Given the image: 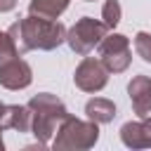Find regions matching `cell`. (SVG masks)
Masks as SVG:
<instances>
[{
  "label": "cell",
  "instance_id": "2",
  "mask_svg": "<svg viewBox=\"0 0 151 151\" xmlns=\"http://www.w3.org/2000/svg\"><path fill=\"white\" fill-rule=\"evenodd\" d=\"M28 109H31V132L38 139V144H42V146L57 134L59 125L71 116L66 111L64 101L50 92H40L35 97H31Z\"/></svg>",
  "mask_w": 151,
  "mask_h": 151
},
{
  "label": "cell",
  "instance_id": "11",
  "mask_svg": "<svg viewBox=\"0 0 151 151\" xmlns=\"http://www.w3.org/2000/svg\"><path fill=\"white\" fill-rule=\"evenodd\" d=\"M85 116L99 125H106L116 118V104L106 97H92L87 104H85Z\"/></svg>",
  "mask_w": 151,
  "mask_h": 151
},
{
  "label": "cell",
  "instance_id": "17",
  "mask_svg": "<svg viewBox=\"0 0 151 151\" xmlns=\"http://www.w3.org/2000/svg\"><path fill=\"white\" fill-rule=\"evenodd\" d=\"M144 125H146V130H149V134H151V116L144 118Z\"/></svg>",
  "mask_w": 151,
  "mask_h": 151
},
{
  "label": "cell",
  "instance_id": "15",
  "mask_svg": "<svg viewBox=\"0 0 151 151\" xmlns=\"http://www.w3.org/2000/svg\"><path fill=\"white\" fill-rule=\"evenodd\" d=\"M134 52H137L146 64H151V33L139 31V33L134 35Z\"/></svg>",
  "mask_w": 151,
  "mask_h": 151
},
{
  "label": "cell",
  "instance_id": "7",
  "mask_svg": "<svg viewBox=\"0 0 151 151\" xmlns=\"http://www.w3.org/2000/svg\"><path fill=\"white\" fill-rule=\"evenodd\" d=\"M31 80H33V68L21 57L0 66V85L5 90H24V87L31 85Z\"/></svg>",
  "mask_w": 151,
  "mask_h": 151
},
{
  "label": "cell",
  "instance_id": "14",
  "mask_svg": "<svg viewBox=\"0 0 151 151\" xmlns=\"http://www.w3.org/2000/svg\"><path fill=\"white\" fill-rule=\"evenodd\" d=\"M120 17H123L120 2H118V0H106L104 7H101V19H104V24L113 31V28L120 24Z\"/></svg>",
  "mask_w": 151,
  "mask_h": 151
},
{
  "label": "cell",
  "instance_id": "9",
  "mask_svg": "<svg viewBox=\"0 0 151 151\" xmlns=\"http://www.w3.org/2000/svg\"><path fill=\"white\" fill-rule=\"evenodd\" d=\"M0 127L2 130H17V132H31V109L19 104H0Z\"/></svg>",
  "mask_w": 151,
  "mask_h": 151
},
{
  "label": "cell",
  "instance_id": "13",
  "mask_svg": "<svg viewBox=\"0 0 151 151\" xmlns=\"http://www.w3.org/2000/svg\"><path fill=\"white\" fill-rule=\"evenodd\" d=\"M17 57H21V52L17 50L12 35H9L7 31H0V66L9 64V61L17 59Z\"/></svg>",
  "mask_w": 151,
  "mask_h": 151
},
{
  "label": "cell",
  "instance_id": "5",
  "mask_svg": "<svg viewBox=\"0 0 151 151\" xmlns=\"http://www.w3.org/2000/svg\"><path fill=\"white\" fill-rule=\"evenodd\" d=\"M99 47V59L109 68V73H123L127 71L132 61V50H130V38L123 33H106L104 40L97 45Z\"/></svg>",
  "mask_w": 151,
  "mask_h": 151
},
{
  "label": "cell",
  "instance_id": "12",
  "mask_svg": "<svg viewBox=\"0 0 151 151\" xmlns=\"http://www.w3.org/2000/svg\"><path fill=\"white\" fill-rule=\"evenodd\" d=\"M71 0H31L28 2V14L42 17V19H59Z\"/></svg>",
  "mask_w": 151,
  "mask_h": 151
},
{
  "label": "cell",
  "instance_id": "4",
  "mask_svg": "<svg viewBox=\"0 0 151 151\" xmlns=\"http://www.w3.org/2000/svg\"><path fill=\"white\" fill-rule=\"evenodd\" d=\"M111 28L104 21H97L94 17H80L68 31H66V42L76 54H90L109 33Z\"/></svg>",
  "mask_w": 151,
  "mask_h": 151
},
{
  "label": "cell",
  "instance_id": "19",
  "mask_svg": "<svg viewBox=\"0 0 151 151\" xmlns=\"http://www.w3.org/2000/svg\"><path fill=\"white\" fill-rule=\"evenodd\" d=\"M83 2H94V0H83Z\"/></svg>",
  "mask_w": 151,
  "mask_h": 151
},
{
  "label": "cell",
  "instance_id": "3",
  "mask_svg": "<svg viewBox=\"0 0 151 151\" xmlns=\"http://www.w3.org/2000/svg\"><path fill=\"white\" fill-rule=\"evenodd\" d=\"M97 139H99V123H94L90 118L80 120L76 116H68L59 125V130H57V134L52 139V146L54 149H76V151H83V149H92L97 144Z\"/></svg>",
  "mask_w": 151,
  "mask_h": 151
},
{
  "label": "cell",
  "instance_id": "10",
  "mask_svg": "<svg viewBox=\"0 0 151 151\" xmlns=\"http://www.w3.org/2000/svg\"><path fill=\"white\" fill-rule=\"evenodd\" d=\"M120 139L127 149H149L151 146V134L144 125V120H130L120 127Z\"/></svg>",
  "mask_w": 151,
  "mask_h": 151
},
{
  "label": "cell",
  "instance_id": "18",
  "mask_svg": "<svg viewBox=\"0 0 151 151\" xmlns=\"http://www.w3.org/2000/svg\"><path fill=\"white\" fill-rule=\"evenodd\" d=\"M5 149V142H2V127H0V151Z\"/></svg>",
  "mask_w": 151,
  "mask_h": 151
},
{
  "label": "cell",
  "instance_id": "20",
  "mask_svg": "<svg viewBox=\"0 0 151 151\" xmlns=\"http://www.w3.org/2000/svg\"><path fill=\"white\" fill-rule=\"evenodd\" d=\"M0 104H2V101H0Z\"/></svg>",
  "mask_w": 151,
  "mask_h": 151
},
{
  "label": "cell",
  "instance_id": "6",
  "mask_svg": "<svg viewBox=\"0 0 151 151\" xmlns=\"http://www.w3.org/2000/svg\"><path fill=\"white\" fill-rule=\"evenodd\" d=\"M73 83H76V87H80L83 92H99V90H104L106 83H109V68L104 66L101 59L85 57V59L76 66Z\"/></svg>",
  "mask_w": 151,
  "mask_h": 151
},
{
  "label": "cell",
  "instance_id": "16",
  "mask_svg": "<svg viewBox=\"0 0 151 151\" xmlns=\"http://www.w3.org/2000/svg\"><path fill=\"white\" fill-rule=\"evenodd\" d=\"M17 7V0H0V14H5V12H12Z\"/></svg>",
  "mask_w": 151,
  "mask_h": 151
},
{
  "label": "cell",
  "instance_id": "1",
  "mask_svg": "<svg viewBox=\"0 0 151 151\" xmlns=\"http://www.w3.org/2000/svg\"><path fill=\"white\" fill-rule=\"evenodd\" d=\"M7 33L12 35L17 50L21 54L31 52V50H45L52 52L57 50L61 42H66V26L57 19H42L35 14H28L24 19H17Z\"/></svg>",
  "mask_w": 151,
  "mask_h": 151
},
{
  "label": "cell",
  "instance_id": "8",
  "mask_svg": "<svg viewBox=\"0 0 151 151\" xmlns=\"http://www.w3.org/2000/svg\"><path fill=\"white\" fill-rule=\"evenodd\" d=\"M127 94L132 101V111L142 120L151 116V78L149 76H134L127 85Z\"/></svg>",
  "mask_w": 151,
  "mask_h": 151
}]
</instances>
